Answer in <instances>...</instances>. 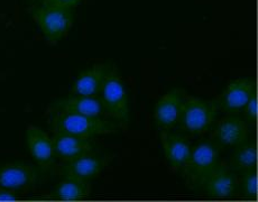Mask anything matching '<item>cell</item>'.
Here are the masks:
<instances>
[{
  "mask_svg": "<svg viewBox=\"0 0 258 202\" xmlns=\"http://www.w3.org/2000/svg\"><path fill=\"white\" fill-rule=\"evenodd\" d=\"M52 127L55 132L70 134L83 139H92L94 136L115 134L118 126L113 121L102 116H84L55 112L52 118Z\"/></svg>",
  "mask_w": 258,
  "mask_h": 202,
  "instance_id": "obj_1",
  "label": "cell"
},
{
  "mask_svg": "<svg viewBox=\"0 0 258 202\" xmlns=\"http://www.w3.org/2000/svg\"><path fill=\"white\" fill-rule=\"evenodd\" d=\"M220 146L215 142H201L192 149L191 157L182 172L186 183L193 189L205 188L213 171L219 164Z\"/></svg>",
  "mask_w": 258,
  "mask_h": 202,
  "instance_id": "obj_2",
  "label": "cell"
},
{
  "mask_svg": "<svg viewBox=\"0 0 258 202\" xmlns=\"http://www.w3.org/2000/svg\"><path fill=\"white\" fill-rule=\"evenodd\" d=\"M34 21L48 42L55 43L67 35L73 24L72 8L43 4L32 11Z\"/></svg>",
  "mask_w": 258,
  "mask_h": 202,
  "instance_id": "obj_3",
  "label": "cell"
},
{
  "mask_svg": "<svg viewBox=\"0 0 258 202\" xmlns=\"http://www.w3.org/2000/svg\"><path fill=\"white\" fill-rule=\"evenodd\" d=\"M217 114L218 105L216 101L193 98L183 102L178 122L185 131L193 135H199L211 129Z\"/></svg>",
  "mask_w": 258,
  "mask_h": 202,
  "instance_id": "obj_4",
  "label": "cell"
},
{
  "mask_svg": "<svg viewBox=\"0 0 258 202\" xmlns=\"http://www.w3.org/2000/svg\"><path fill=\"white\" fill-rule=\"evenodd\" d=\"M101 100L106 114L121 124L129 121V98L125 85L118 76L117 69L112 68L108 73L102 86Z\"/></svg>",
  "mask_w": 258,
  "mask_h": 202,
  "instance_id": "obj_5",
  "label": "cell"
},
{
  "mask_svg": "<svg viewBox=\"0 0 258 202\" xmlns=\"http://www.w3.org/2000/svg\"><path fill=\"white\" fill-rule=\"evenodd\" d=\"M41 176V171L37 167L24 162L0 165V188L23 191L33 188Z\"/></svg>",
  "mask_w": 258,
  "mask_h": 202,
  "instance_id": "obj_6",
  "label": "cell"
},
{
  "mask_svg": "<svg viewBox=\"0 0 258 202\" xmlns=\"http://www.w3.org/2000/svg\"><path fill=\"white\" fill-rule=\"evenodd\" d=\"M255 80L250 78L237 79L231 81L227 90L216 102L222 111L234 114L245 108L252 93L256 91Z\"/></svg>",
  "mask_w": 258,
  "mask_h": 202,
  "instance_id": "obj_7",
  "label": "cell"
},
{
  "mask_svg": "<svg viewBox=\"0 0 258 202\" xmlns=\"http://www.w3.org/2000/svg\"><path fill=\"white\" fill-rule=\"evenodd\" d=\"M49 108H51L53 112H62V114H74L84 116L107 115L101 98H98L97 96L87 97L71 95L53 101Z\"/></svg>",
  "mask_w": 258,
  "mask_h": 202,
  "instance_id": "obj_8",
  "label": "cell"
},
{
  "mask_svg": "<svg viewBox=\"0 0 258 202\" xmlns=\"http://www.w3.org/2000/svg\"><path fill=\"white\" fill-rule=\"evenodd\" d=\"M111 160L109 156L101 157L97 155H84L68 161L63 166V176L66 179H78L82 181H90L96 179L106 169Z\"/></svg>",
  "mask_w": 258,
  "mask_h": 202,
  "instance_id": "obj_9",
  "label": "cell"
},
{
  "mask_svg": "<svg viewBox=\"0 0 258 202\" xmlns=\"http://www.w3.org/2000/svg\"><path fill=\"white\" fill-rule=\"evenodd\" d=\"M183 102H184V96H183V91L178 89L167 92L158 100L154 118H155L156 125L161 129H171L177 124L180 120Z\"/></svg>",
  "mask_w": 258,
  "mask_h": 202,
  "instance_id": "obj_10",
  "label": "cell"
},
{
  "mask_svg": "<svg viewBox=\"0 0 258 202\" xmlns=\"http://www.w3.org/2000/svg\"><path fill=\"white\" fill-rule=\"evenodd\" d=\"M112 66L110 64H94L79 75L71 88V95L96 97L101 92L103 81Z\"/></svg>",
  "mask_w": 258,
  "mask_h": 202,
  "instance_id": "obj_11",
  "label": "cell"
},
{
  "mask_svg": "<svg viewBox=\"0 0 258 202\" xmlns=\"http://www.w3.org/2000/svg\"><path fill=\"white\" fill-rule=\"evenodd\" d=\"M249 125L239 116H229L222 119L215 129V143L218 146H237L247 141Z\"/></svg>",
  "mask_w": 258,
  "mask_h": 202,
  "instance_id": "obj_12",
  "label": "cell"
},
{
  "mask_svg": "<svg viewBox=\"0 0 258 202\" xmlns=\"http://www.w3.org/2000/svg\"><path fill=\"white\" fill-rule=\"evenodd\" d=\"M52 144L55 157L66 161L88 155L93 151V145L89 139L62 132H55Z\"/></svg>",
  "mask_w": 258,
  "mask_h": 202,
  "instance_id": "obj_13",
  "label": "cell"
},
{
  "mask_svg": "<svg viewBox=\"0 0 258 202\" xmlns=\"http://www.w3.org/2000/svg\"><path fill=\"white\" fill-rule=\"evenodd\" d=\"M26 142L33 160L38 165L49 167L54 163V150L52 140L42 129L37 127H28L26 131Z\"/></svg>",
  "mask_w": 258,
  "mask_h": 202,
  "instance_id": "obj_14",
  "label": "cell"
},
{
  "mask_svg": "<svg viewBox=\"0 0 258 202\" xmlns=\"http://www.w3.org/2000/svg\"><path fill=\"white\" fill-rule=\"evenodd\" d=\"M163 147L168 163L175 170H182L190 160L192 149L185 137L180 134L163 131L161 134Z\"/></svg>",
  "mask_w": 258,
  "mask_h": 202,
  "instance_id": "obj_15",
  "label": "cell"
},
{
  "mask_svg": "<svg viewBox=\"0 0 258 202\" xmlns=\"http://www.w3.org/2000/svg\"><path fill=\"white\" fill-rule=\"evenodd\" d=\"M205 188L211 198H229L235 193L237 188V180L231 172L225 166L218 164L208 180Z\"/></svg>",
  "mask_w": 258,
  "mask_h": 202,
  "instance_id": "obj_16",
  "label": "cell"
},
{
  "mask_svg": "<svg viewBox=\"0 0 258 202\" xmlns=\"http://www.w3.org/2000/svg\"><path fill=\"white\" fill-rule=\"evenodd\" d=\"M90 193V186L88 181L78 179H66L57 185L54 191V196L62 201L82 200Z\"/></svg>",
  "mask_w": 258,
  "mask_h": 202,
  "instance_id": "obj_17",
  "label": "cell"
},
{
  "mask_svg": "<svg viewBox=\"0 0 258 202\" xmlns=\"http://www.w3.org/2000/svg\"><path fill=\"white\" fill-rule=\"evenodd\" d=\"M234 154L231 156L230 166L237 171H248L256 169L257 164V149L255 142L245 141L237 145Z\"/></svg>",
  "mask_w": 258,
  "mask_h": 202,
  "instance_id": "obj_18",
  "label": "cell"
},
{
  "mask_svg": "<svg viewBox=\"0 0 258 202\" xmlns=\"http://www.w3.org/2000/svg\"><path fill=\"white\" fill-rule=\"evenodd\" d=\"M242 188L248 199H255L257 195V173L256 169L245 171L242 179Z\"/></svg>",
  "mask_w": 258,
  "mask_h": 202,
  "instance_id": "obj_19",
  "label": "cell"
},
{
  "mask_svg": "<svg viewBox=\"0 0 258 202\" xmlns=\"http://www.w3.org/2000/svg\"><path fill=\"white\" fill-rule=\"evenodd\" d=\"M245 109V116H246V121L248 125L254 126L257 120V96L256 91L252 93L250 97L249 101L247 102Z\"/></svg>",
  "mask_w": 258,
  "mask_h": 202,
  "instance_id": "obj_20",
  "label": "cell"
},
{
  "mask_svg": "<svg viewBox=\"0 0 258 202\" xmlns=\"http://www.w3.org/2000/svg\"><path fill=\"white\" fill-rule=\"evenodd\" d=\"M80 2H81V0H43V4L55 5V6L73 8V7H76Z\"/></svg>",
  "mask_w": 258,
  "mask_h": 202,
  "instance_id": "obj_21",
  "label": "cell"
},
{
  "mask_svg": "<svg viewBox=\"0 0 258 202\" xmlns=\"http://www.w3.org/2000/svg\"><path fill=\"white\" fill-rule=\"evenodd\" d=\"M17 199L16 191L0 188V201H14Z\"/></svg>",
  "mask_w": 258,
  "mask_h": 202,
  "instance_id": "obj_22",
  "label": "cell"
},
{
  "mask_svg": "<svg viewBox=\"0 0 258 202\" xmlns=\"http://www.w3.org/2000/svg\"><path fill=\"white\" fill-rule=\"evenodd\" d=\"M36 2H37V0H36ZM42 2H43V0H42Z\"/></svg>",
  "mask_w": 258,
  "mask_h": 202,
  "instance_id": "obj_23",
  "label": "cell"
}]
</instances>
